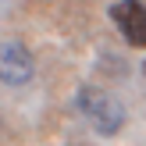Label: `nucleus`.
Segmentation results:
<instances>
[{
  "mask_svg": "<svg viewBox=\"0 0 146 146\" xmlns=\"http://www.w3.org/2000/svg\"><path fill=\"white\" fill-rule=\"evenodd\" d=\"M75 107L86 121H89L93 132L100 135H118L121 125H125V107L104 89H93V86H82L75 93Z\"/></svg>",
  "mask_w": 146,
  "mask_h": 146,
  "instance_id": "obj_1",
  "label": "nucleus"
},
{
  "mask_svg": "<svg viewBox=\"0 0 146 146\" xmlns=\"http://www.w3.org/2000/svg\"><path fill=\"white\" fill-rule=\"evenodd\" d=\"M36 75V61L25 43L18 39H0V82L4 86H25Z\"/></svg>",
  "mask_w": 146,
  "mask_h": 146,
  "instance_id": "obj_2",
  "label": "nucleus"
},
{
  "mask_svg": "<svg viewBox=\"0 0 146 146\" xmlns=\"http://www.w3.org/2000/svg\"><path fill=\"white\" fill-rule=\"evenodd\" d=\"M111 18L128 46H146V4L143 0H118L111 7Z\"/></svg>",
  "mask_w": 146,
  "mask_h": 146,
  "instance_id": "obj_3",
  "label": "nucleus"
}]
</instances>
